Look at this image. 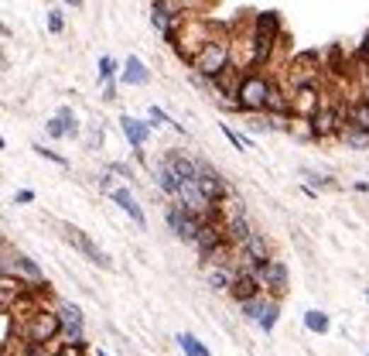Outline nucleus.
Wrapping results in <instances>:
<instances>
[{"instance_id": "f257e3e1", "label": "nucleus", "mask_w": 369, "mask_h": 356, "mask_svg": "<svg viewBox=\"0 0 369 356\" xmlns=\"http://www.w3.org/2000/svg\"><path fill=\"white\" fill-rule=\"evenodd\" d=\"M271 93L273 86L260 72H246V76H239V86H236V106L243 113H267Z\"/></svg>"}, {"instance_id": "f03ea898", "label": "nucleus", "mask_w": 369, "mask_h": 356, "mask_svg": "<svg viewBox=\"0 0 369 356\" xmlns=\"http://www.w3.org/2000/svg\"><path fill=\"white\" fill-rule=\"evenodd\" d=\"M195 72L198 76H209V79H219L222 72H229V41L222 38H209L202 48H198V55L192 59Z\"/></svg>"}, {"instance_id": "7ed1b4c3", "label": "nucleus", "mask_w": 369, "mask_h": 356, "mask_svg": "<svg viewBox=\"0 0 369 356\" xmlns=\"http://www.w3.org/2000/svg\"><path fill=\"white\" fill-rule=\"evenodd\" d=\"M164 219H168V226H171V233L178 240H185V243H195L198 233H202V226H205V219L192 216L188 209H181L178 202H168L164 206Z\"/></svg>"}, {"instance_id": "20e7f679", "label": "nucleus", "mask_w": 369, "mask_h": 356, "mask_svg": "<svg viewBox=\"0 0 369 356\" xmlns=\"http://www.w3.org/2000/svg\"><path fill=\"white\" fill-rule=\"evenodd\" d=\"M277 31H280L277 11H263V14L256 18V31H253V62H263L271 55L273 41H277Z\"/></svg>"}, {"instance_id": "39448f33", "label": "nucleus", "mask_w": 369, "mask_h": 356, "mask_svg": "<svg viewBox=\"0 0 369 356\" xmlns=\"http://www.w3.org/2000/svg\"><path fill=\"white\" fill-rule=\"evenodd\" d=\"M62 333L59 312H35L28 326V346H48Z\"/></svg>"}, {"instance_id": "423d86ee", "label": "nucleus", "mask_w": 369, "mask_h": 356, "mask_svg": "<svg viewBox=\"0 0 369 356\" xmlns=\"http://www.w3.org/2000/svg\"><path fill=\"white\" fill-rule=\"evenodd\" d=\"M59 322H62V336L69 339L76 350H82V346H86V322H82L79 305H72V301H62V305H59Z\"/></svg>"}, {"instance_id": "0eeeda50", "label": "nucleus", "mask_w": 369, "mask_h": 356, "mask_svg": "<svg viewBox=\"0 0 369 356\" xmlns=\"http://www.w3.org/2000/svg\"><path fill=\"white\" fill-rule=\"evenodd\" d=\"M256 277H260V284L271 291L273 298H280L284 291H288V267H284V260H267L260 271H256Z\"/></svg>"}, {"instance_id": "6e6552de", "label": "nucleus", "mask_w": 369, "mask_h": 356, "mask_svg": "<svg viewBox=\"0 0 369 356\" xmlns=\"http://www.w3.org/2000/svg\"><path fill=\"white\" fill-rule=\"evenodd\" d=\"M48 138H76L79 134V117L72 106H59V113L45 123Z\"/></svg>"}, {"instance_id": "1a4fd4ad", "label": "nucleus", "mask_w": 369, "mask_h": 356, "mask_svg": "<svg viewBox=\"0 0 369 356\" xmlns=\"http://www.w3.org/2000/svg\"><path fill=\"white\" fill-rule=\"evenodd\" d=\"M65 237H69V243H76L79 250H82L86 257L93 260V264H99V267H113V260H110V254H106V250H99L96 243H93L89 237H86L82 230H76V226H69V230H65Z\"/></svg>"}, {"instance_id": "9d476101", "label": "nucleus", "mask_w": 369, "mask_h": 356, "mask_svg": "<svg viewBox=\"0 0 369 356\" xmlns=\"http://www.w3.org/2000/svg\"><path fill=\"white\" fill-rule=\"evenodd\" d=\"M229 295H233L239 305H246V301H253L256 295H263V284H260V277L253 274V271H239L233 281V288H229Z\"/></svg>"}, {"instance_id": "9b49d317", "label": "nucleus", "mask_w": 369, "mask_h": 356, "mask_svg": "<svg viewBox=\"0 0 369 356\" xmlns=\"http://www.w3.org/2000/svg\"><path fill=\"white\" fill-rule=\"evenodd\" d=\"M195 250H198L202 260H212L215 254L222 250V230H219L215 223H205L202 233H198V240H195Z\"/></svg>"}, {"instance_id": "f8f14e48", "label": "nucleus", "mask_w": 369, "mask_h": 356, "mask_svg": "<svg viewBox=\"0 0 369 356\" xmlns=\"http://www.w3.org/2000/svg\"><path fill=\"white\" fill-rule=\"evenodd\" d=\"M171 11H178L175 4H151V24H154L157 31L164 35L168 41H178L175 35V18H181V14H171Z\"/></svg>"}, {"instance_id": "ddd939ff", "label": "nucleus", "mask_w": 369, "mask_h": 356, "mask_svg": "<svg viewBox=\"0 0 369 356\" xmlns=\"http://www.w3.org/2000/svg\"><path fill=\"white\" fill-rule=\"evenodd\" d=\"M120 127H123V134H127V140H130L134 155L140 158V151H144V144H147V138H151V127H154V123H144V120L127 117V113H123V120H120Z\"/></svg>"}, {"instance_id": "4468645a", "label": "nucleus", "mask_w": 369, "mask_h": 356, "mask_svg": "<svg viewBox=\"0 0 369 356\" xmlns=\"http://www.w3.org/2000/svg\"><path fill=\"white\" fill-rule=\"evenodd\" d=\"M110 199H113V202H117V206H120V209H123V213H127V216L134 219L137 226H147V216H144V209H140V206H137L134 192H130V189H127V185H117V189H113V192H110Z\"/></svg>"}, {"instance_id": "2eb2a0df", "label": "nucleus", "mask_w": 369, "mask_h": 356, "mask_svg": "<svg viewBox=\"0 0 369 356\" xmlns=\"http://www.w3.org/2000/svg\"><path fill=\"white\" fill-rule=\"evenodd\" d=\"M311 130H314V138H331V134H342L339 113H335V110H329V106H322V110L311 117Z\"/></svg>"}, {"instance_id": "dca6fc26", "label": "nucleus", "mask_w": 369, "mask_h": 356, "mask_svg": "<svg viewBox=\"0 0 369 356\" xmlns=\"http://www.w3.org/2000/svg\"><path fill=\"white\" fill-rule=\"evenodd\" d=\"M120 79L127 82V86H147V82H151V72H147V65L137 59V55H127V62H123V72H120Z\"/></svg>"}, {"instance_id": "f3484780", "label": "nucleus", "mask_w": 369, "mask_h": 356, "mask_svg": "<svg viewBox=\"0 0 369 356\" xmlns=\"http://www.w3.org/2000/svg\"><path fill=\"white\" fill-rule=\"evenodd\" d=\"M154 182H157V189H161L168 199H175L178 192H181V182H178V175L168 168V165H164V158L154 165Z\"/></svg>"}, {"instance_id": "a211bd4d", "label": "nucleus", "mask_w": 369, "mask_h": 356, "mask_svg": "<svg viewBox=\"0 0 369 356\" xmlns=\"http://www.w3.org/2000/svg\"><path fill=\"white\" fill-rule=\"evenodd\" d=\"M346 127H352V130H363V134H369V96L359 99V103H352L349 113H346Z\"/></svg>"}, {"instance_id": "6ab92c4d", "label": "nucleus", "mask_w": 369, "mask_h": 356, "mask_svg": "<svg viewBox=\"0 0 369 356\" xmlns=\"http://www.w3.org/2000/svg\"><path fill=\"white\" fill-rule=\"evenodd\" d=\"M305 329H308V333H318V336H325V333L331 329V318L325 316V312H318V308H308V312H305Z\"/></svg>"}, {"instance_id": "aec40b11", "label": "nucleus", "mask_w": 369, "mask_h": 356, "mask_svg": "<svg viewBox=\"0 0 369 356\" xmlns=\"http://www.w3.org/2000/svg\"><path fill=\"white\" fill-rule=\"evenodd\" d=\"M178 346H181L185 356H212V350H209L205 343H198L192 333H181V336H178Z\"/></svg>"}, {"instance_id": "412c9836", "label": "nucleus", "mask_w": 369, "mask_h": 356, "mask_svg": "<svg viewBox=\"0 0 369 356\" xmlns=\"http://www.w3.org/2000/svg\"><path fill=\"white\" fill-rule=\"evenodd\" d=\"M267 301H271V295H256L253 301L239 305V308H243V316L250 318V322H256V326H260V318H263V312H267Z\"/></svg>"}, {"instance_id": "4be33fe9", "label": "nucleus", "mask_w": 369, "mask_h": 356, "mask_svg": "<svg viewBox=\"0 0 369 356\" xmlns=\"http://www.w3.org/2000/svg\"><path fill=\"white\" fill-rule=\"evenodd\" d=\"M277 318H280V301L271 295V301H267V312H263V318H260V329H263V333H273Z\"/></svg>"}, {"instance_id": "5701e85b", "label": "nucleus", "mask_w": 369, "mask_h": 356, "mask_svg": "<svg viewBox=\"0 0 369 356\" xmlns=\"http://www.w3.org/2000/svg\"><path fill=\"white\" fill-rule=\"evenodd\" d=\"M113 76H117V59H113V55H103V59H99V82L110 86Z\"/></svg>"}, {"instance_id": "b1692460", "label": "nucleus", "mask_w": 369, "mask_h": 356, "mask_svg": "<svg viewBox=\"0 0 369 356\" xmlns=\"http://www.w3.org/2000/svg\"><path fill=\"white\" fill-rule=\"evenodd\" d=\"M151 120H154V123H164V127H171V130H178V134H181V138H185V134H188V130H185V127H181V123H175V120L168 117V113H164V110H161V106H151Z\"/></svg>"}, {"instance_id": "393cba45", "label": "nucleus", "mask_w": 369, "mask_h": 356, "mask_svg": "<svg viewBox=\"0 0 369 356\" xmlns=\"http://www.w3.org/2000/svg\"><path fill=\"white\" fill-rule=\"evenodd\" d=\"M342 140L352 144V148H369V134H363V130H352V127H342Z\"/></svg>"}, {"instance_id": "a878e982", "label": "nucleus", "mask_w": 369, "mask_h": 356, "mask_svg": "<svg viewBox=\"0 0 369 356\" xmlns=\"http://www.w3.org/2000/svg\"><path fill=\"white\" fill-rule=\"evenodd\" d=\"M222 134H226V140L233 144L236 151H250V140H246V138H239V134H236V130L229 127V123H222Z\"/></svg>"}, {"instance_id": "bb28decb", "label": "nucleus", "mask_w": 369, "mask_h": 356, "mask_svg": "<svg viewBox=\"0 0 369 356\" xmlns=\"http://www.w3.org/2000/svg\"><path fill=\"white\" fill-rule=\"evenodd\" d=\"M62 28H65V11H62V7H52V11H48V31L59 35Z\"/></svg>"}, {"instance_id": "cd10ccee", "label": "nucleus", "mask_w": 369, "mask_h": 356, "mask_svg": "<svg viewBox=\"0 0 369 356\" xmlns=\"http://www.w3.org/2000/svg\"><path fill=\"white\" fill-rule=\"evenodd\" d=\"M35 155H38V158H48V161H55V165H62V168L69 165V161L62 158V155H55V151H48V148H41V144H35Z\"/></svg>"}, {"instance_id": "c85d7f7f", "label": "nucleus", "mask_w": 369, "mask_h": 356, "mask_svg": "<svg viewBox=\"0 0 369 356\" xmlns=\"http://www.w3.org/2000/svg\"><path fill=\"white\" fill-rule=\"evenodd\" d=\"M28 202H35V192H31V189H21V192H14V206H28Z\"/></svg>"}, {"instance_id": "c756f323", "label": "nucleus", "mask_w": 369, "mask_h": 356, "mask_svg": "<svg viewBox=\"0 0 369 356\" xmlns=\"http://www.w3.org/2000/svg\"><path fill=\"white\" fill-rule=\"evenodd\" d=\"M305 178H308L311 185H322V189H329V185H331L329 178H322V175H314V172H311V168H305Z\"/></svg>"}, {"instance_id": "7c9ffc66", "label": "nucleus", "mask_w": 369, "mask_h": 356, "mask_svg": "<svg viewBox=\"0 0 369 356\" xmlns=\"http://www.w3.org/2000/svg\"><path fill=\"white\" fill-rule=\"evenodd\" d=\"M103 99H117V82H110V86H103Z\"/></svg>"}, {"instance_id": "2f4dec72", "label": "nucleus", "mask_w": 369, "mask_h": 356, "mask_svg": "<svg viewBox=\"0 0 369 356\" xmlns=\"http://www.w3.org/2000/svg\"><path fill=\"white\" fill-rule=\"evenodd\" d=\"M99 140H103V130H99V127H96V130H93V134H89V148H96Z\"/></svg>"}, {"instance_id": "473e14b6", "label": "nucleus", "mask_w": 369, "mask_h": 356, "mask_svg": "<svg viewBox=\"0 0 369 356\" xmlns=\"http://www.w3.org/2000/svg\"><path fill=\"white\" fill-rule=\"evenodd\" d=\"M55 356H76V353H72V350H62V353H55Z\"/></svg>"}, {"instance_id": "72a5a7b5", "label": "nucleus", "mask_w": 369, "mask_h": 356, "mask_svg": "<svg viewBox=\"0 0 369 356\" xmlns=\"http://www.w3.org/2000/svg\"><path fill=\"white\" fill-rule=\"evenodd\" d=\"M96 356H110V353H103V350H96Z\"/></svg>"}, {"instance_id": "f704fd0d", "label": "nucleus", "mask_w": 369, "mask_h": 356, "mask_svg": "<svg viewBox=\"0 0 369 356\" xmlns=\"http://www.w3.org/2000/svg\"><path fill=\"white\" fill-rule=\"evenodd\" d=\"M366 301H369V288H366Z\"/></svg>"}, {"instance_id": "c9c22d12", "label": "nucleus", "mask_w": 369, "mask_h": 356, "mask_svg": "<svg viewBox=\"0 0 369 356\" xmlns=\"http://www.w3.org/2000/svg\"><path fill=\"white\" fill-rule=\"evenodd\" d=\"M366 356H369V353H366Z\"/></svg>"}]
</instances>
